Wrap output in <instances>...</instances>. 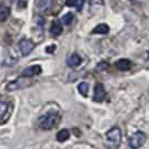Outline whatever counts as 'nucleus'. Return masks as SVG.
Segmentation results:
<instances>
[{
  "instance_id": "1",
  "label": "nucleus",
  "mask_w": 149,
  "mask_h": 149,
  "mask_svg": "<svg viewBox=\"0 0 149 149\" xmlns=\"http://www.w3.org/2000/svg\"><path fill=\"white\" fill-rule=\"evenodd\" d=\"M59 121V117L54 112H49L42 115L38 118V126L39 128H41L42 130H49L52 129Z\"/></svg>"
},
{
  "instance_id": "2",
  "label": "nucleus",
  "mask_w": 149,
  "mask_h": 149,
  "mask_svg": "<svg viewBox=\"0 0 149 149\" xmlns=\"http://www.w3.org/2000/svg\"><path fill=\"white\" fill-rule=\"evenodd\" d=\"M106 141L108 143L109 147H115L117 148L119 146V143L121 141V130L118 127H113L110 130H108L106 132Z\"/></svg>"
},
{
  "instance_id": "3",
  "label": "nucleus",
  "mask_w": 149,
  "mask_h": 149,
  "mask_svg": "<svg viewBox=\"0 0 149 149\" xmlns=\"http://www.w3.org/2000/svg\"><path fill=\"white\" fill-rule=\"evenodd\" d=\"M147 140V135L143 131H136L129 138V147L131 149H138L143 146Z\"/></svg>"
},
{
  "instance_id": "4",
  "label": "nucleus",
  "mask_w": 149,
  "mask_h": 149,
  "mask_svg": "<svg viewBox=\"0 0 149 149\" xmlns=\"http://www.w3.org/2000/svg\"><path fill=\"white\" fill-rule=\"evenodd\" d=\"M18 47H19V50H20V52H21L22 56H28L30 52H32V50L35 49L36 45L33 44V41H31V40H29V39L24 38V39H21V40L19 41Z\"/></svg>"
},
{
  "instance_id": "5",
  "label": "nucleus",
  "mask_w": 149,
  "mask_h": 149,
  "mask_svg": "<svg viewBox=\"0 0 149 149\" xmlns=\"http://www.w3.org/2000/svg\"><path fill=\"white\" fill-rule=\"evenodd\" d=\"M19 57L16 54V51L13 49H8L5 54L3 57V60H2V65L6 66V67H11L15 63H17Z\"/></svg>"
},
{
  "instance_id": "6",
  "label": "nucleus",
  "mask_w": 149,
  "mask_h": 149,
  "mask_svg": "<svg viewBox=\"0 0 149 149\" xmlns=\"http://www.w3.org/2000/svg\"><path fill=\"white\" fill-rule=\"evenodd\" d=\"M42 72V68L41 66L39 65H33V66H30L28 68L24 69V71L21 72V76L24 78H31V77H35V76H38Z\"/></svg>"
},
{
  "instance_id": "7",
  "label": "nucleus",
  "mask_w": 149,
  "mask_h": 149,
  "mask_svg": "<svg viewBox=\"0 0 149 149\" xmlns=\"http://www.w3.org/2000/svg\"><path fill=\"white\" fill-rule=\"evenodd\" d=\"M106 97V90L104 86H102V84H96V86H95V89H93V101H96V102H101L102 100L105 99Z\"/></svg>"
},
{
  "instance_id": "8",
  "label": "nucleus",
  "mask_w": 149,
  "mask_h": 149,
  "mask_svg": "<svg viewBox=\"0 0 149 149\" xmlns=\"http://www.w3.org/2000/svg\"><path fill=\"white\" fill-rule=\"evenodd\" d=\"M54 6V0H36L35 1V7L38 11L40 13H46L49 9H51Z\"/></svg>"
},
{
  "instance_id": "9",
  "label": "nucleus",
  "mask_w": 149,
  "mask_h": 149,
  "mask_svg": "<svg viewBox=\"0 0 149 149\" xmlns=\"http://www.w3.org/2000/svg\"><path fill=\"white\" fill-rule=\"evenodd\" d=\"M80 63H81V58H80V56L77 55V54H72V55L69 56L68 59H67V65H68L69 67H71V68L78 67Z\"/></svg>"
},
{
  "instance_id": "10",
  "label": "nucleus",
  "mask_w": 149,
  "mask_h": 149,
  "mask_svg": "<svg viewBox=\"0 0 149 149\" xmlns=\"http://www.w3.org/2000/svg\"><path fill=\"white\" fill-rule=\"evenodd\" d=\"M10 16V9L3 3H0V22L6 21Z\"/></svg>"
},
{
  "instance_id": "11",
  "label": "nucleus",
  "mask_w": 149,
  "mask_h": 149,
  "mask_svg": "<svg viewBox=\"0 0 149 149\" xmlns=\"http://www.w3.org/2000/svg\"><path fill=\"white\" fill-rule=\"evenodd\" d=\"M61 32H62V27H61V25H60V22L57 21V20L52 21L51 27H50V33H51L52 36L57 37V36H59Z\"/></svg>"
},
{
  "instance_id": "12",
  "label": "nucleus",
  "mask_w": 149,
  "mask_h": 149,
  "mask_svg": "<svg viewBox=\"0 0 149 149\" xmlns=\"http://www.w3.org/2000/svg\"><path fill=\"white\" fill-rule=\"evenodd\" d=\"M116 66H117V68L119 70L126 71V70H129L130 69L131 63L128 59H120V60H118V61L116 62Z\"/></svg>"
},
{
  "instance_id": "13",
  "label": "nucleus",
  "mask_w": 149,
  "mask_h": 149,
  "mask_svg": "<svg viewBox=\"0 0 149 149\" xmlns=\"http://www.w3.org/2000/svg\"><path fill=\"white\" fill-rule=\"evenodd\" d=\"M91 32L93 33H98V35H106V33L109 32V27L106 24H100V25L96 26Z\"/></svg>"
},
{
  "instance_id": "14",
  "label": "nucleus",
  "mask_w": 149,
  "mask_h": 149,
  "mask_svg": "<svg viewBox=\"0 0 149 149\" xmlns=\"http://www.w3.org/2000/svg\"><path fill=\"white\" fill-rule=\"evenodd\" d=\"M66 5L69 7H76L78 11H81L82 7L85 5V0H67Z\"/></svg>"
},
{
  "instance_id": "15",
  "label": "nucleus",
  "mask_w": 149,
  "mask_h": 149,
  "mask_svg": "<svg viewBox=\"0 0 149 149\" xmlns=\"http://www.w3.org/2000/svg\"><path fill=\"white\" fill-rule=\"evenodd\" d=\"M56 137H57V140L59 143H63V141L68 140V138L70 137V134H69V131L67 129H62V130H60L57 134Z\"/></svg>"
},
{
  "instance_id": "16",
  "label": "nucleus",
  "mask_w": 149,
  "mask_h": 149,
  "mask_svg": "<svg viewBox=\"0 0 149 149\" xmlns=\"http://www.w3.org/2000/svg\"><path fill=\"white\" fill-rule=\"evenodd\" d=\"M74 13H66V15H63L62 16V18H61V22L63 24V25H66V26H68L70 25L72 21H74Z\"/></svg>"
},
{
  "instance_id": "17",
  "label": "nucleus",
  "mask_w": 149,
  "mask_h": 149,
  "mask_svg": "<svg viewBox=\"0 0 149 149\" xmlns=\"http://www.w3.org/2000/svg\"><path fill=\"white\" fill-rule=\"evenodd\" d=\"M8 111V104L3 100H0V120L3 119Z\"/></svg>"
},
{
  "instance_id": "18",
  "label": "nucleus",
  "mask_w": 149,
  "mask_h": 149,
  "mask_svg": "<svg viewBox=\"0 0 149 149\" xmlns=\"http://www.w3.org/2000/svg\"><path fill=\"white\" fill-rule=\"evenodd\" d=\"M88 88H89V86H88L87 82H80L79 85H78V90H79V93L82 95V96H87V93H88Z\"/></svg>"
},
{
  "instance_id": "19",
  "label": "nucleus",
  "mask_w": 149,
  "mask_h": 149,
  "mask_svg": "<svg viewBox=\"0 0 149 149\" xmlns=\"http://www.w3.org/2000/svg\"><path fill=\"white\" fill-rule=\"evenodd\" d=\"M109 67V65L107 63L106 61H101L98 63V66H97V70H106V69Z\"/></svg>"
},
{
  "instance_id": "20",
  "label": "nucleus",
  "mask_w": 149,
  "mask_h": 149,
  "mask_svg": "<svg viewBox=\"0 0 149 149\" xmlns=\"http://www.w3.org/2000/svg\"><path fill=\"white\" fill-rule=\"evenodd\" d=\"M36 22H37V25H39L40 27H44L45 26V19L44 17H41V16H39V17H36Z\"/></svg>"
},
{
  "instance_id": "21",
  "label": "nucleus",
  "mask_w": 149,
  "mask_h": 149,
  "mask_svg": "<svg viewBox=\"0 0 149 149\" xmlns=\"http://www.w3.org/2000/svg\"><path fill=\"white\" fill-rule=\"evenodd\" d=\"M102 6L104 1L102 0H90V6Z\"/></svg>"
},
{
  "instance_id": "22",
  "label": "nucleus",
  "mask_w": 149,
  "mask_h": 149,
  "mask_svg": "<svg viewBox=\"0 0 149 149\" xmlns=\"http://www.w3.org/2000/svg\"><path fill=\"white\" fill-rule=\"evenodd\" d=\"M54 50H55V46L52 45L51 47H48V48L46 49V51H47V52H54Z\"/></svg>"
}]
</instances>
